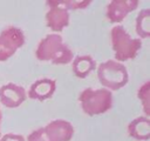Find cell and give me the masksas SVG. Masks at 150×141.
Here are the masks:
<instances>
[{
	"label": "cell",
	"mask_w": 150,
	"mask_h": 141,
	"mask_svg": "<svg viewBox=\"0 0 150 141\" xmlns=\"http://www.w3.org/2000/svg\"><path fill=\"white\" fill-rule=\"evenodd\" d=\"M35 56L40 61H50L53 65H67L71 63L74 53L59 33H50L40 40Z\"/></svg>",
	"instance_id": "6da1fadb"
},
{
	"label": "cell",
	"mask_w": 150,
	"mask_h": 141,
	"mask_svg": "<svg viewBox=\"0 0 150 141\" xmlns=\"http://www.w3.org/2000/svg\"><path fill=\"white\" fill-rule=\"evenodd\" d=\"M110 42L115 60L122 63L135 59L142 48V40L132 38L122 25H115L110 29Z\"/></svg>",
	"instance_id": "7a4b0ae2"
},
{
	"label": "cell",
	"mask_w": 150,
	"mask_h": 141,
	"mask_svg": "<svg viewBox=\"0 0 150 141\" xmlns=\"http://www.w3.org/2000/svg\"><path fill=\"white\" fill-rule=\"evenodd\" d=\"M79 102L83 110L89 116H95L108 112L114 105L112 92L105 88H84L79 95Z\"/></svg>",
	"instance_id": "3957f363"
},
{
	"label": "cell",
	"mask_w": 150,
	"mask_h": 141,
	"mask_svg": "<svg viewBox=\"0 0 150 141\" xmlns=\"http://www.w3.org/2000/svg\"><path fill=\"white\" fill-rule=\"evenodd\" d=\"M97 78L103 88L112 92L123 88L129 81L127 67L116 60H107L97 66Z\"/></svg>",
	"instance_id": "277c9868"
},
{
	"label": "cell",
	"mask_w": 150,
	"mask_h": 141,
	"mask_svg": "<svg viewBox=\"0 0 150 141\" xmlns=\"http://www.w3.org/2000/svg\"><path fill=\"white\" fill-rule=\"evenodd\" d=\"M25 34L19 27L9 26L0 33V62L8 60L23 46Z\"/></svg>",
	"instance_id": "5b68a950"
},
{
	"label": "cell",
	"mask_w": 150,
	"mask_h": 141,
	"mask_svg": "<svg viewBox=\"0 0 150 141\" xmlns=\"http://www.w3.org/2000/svg\"><path fill=\"white\" fill-rule=\"evenodd\" d=\"M48 11L46 13V25L54 33L61 32L69 25V12L63 8L57 0H47Z\"/></svg>",
	"instance_id": "8992f818"
},
{
	"label": "cell",
	"mask_w": 150,
	"mask_h": 141,
	"mask_svg": "<svg viewBox=\"0 0 150 141\" xmlns=\"http://www.w3.org/2000/svg\"><path fill=\"white\" fill-rule=\"evenodd\" d=\"M138 0H111L107 5L105 16L111 24H118L138 7Z\"/></svg>",
	"instance_id": "52a82bcc"
},
{
	"label": "cell",
	"mask_w": 150,
	"mask_h": 141,
	"mask_svg": "<svg viewBox=\"0 0 150 141\" xmlns=\"http://www.w3.org/2000/svg\"><path fill=\"white\" fill-rule=\"evenodd\" d=\"M27 99V92L22 86L9 82L0 87V102L7 108H16Z\"/></svg>",
	"instance_id": "ba28073f"
},
{
	"label": "cell",
	"mask_w": 150,
	"mask_h": 141,
	"mask_svg": "<svg viewBox=\"0 0 150 141\" xmlns=\"http://www.w3.org/2000/svg\"><path fill=\"white\" fill-rule=\"evenodd\" d=\"M49 141H70L74 135V127L69 121L56 119L43 126Z\"/></svg>",
	"instance_id": "9c48e42d"
},
{
	"label": "cell",
	"mask_w": 150,
	"mask_h": 141,
	"mask_svg": "<svg viewBox=\"0 0 150 141\" xmlns=\"http://www.w3.org/2000/svg\"><path fill=\"white\" fill-rule=\"evenodd\" d=\"M56 90V81L50 78H41L35 80L29 89L28 98L38 101H46L50 99Z\"/></svg>",
	"instance_id": "30bf717a"
},
{
	"label": "cell",
	"mask_w": 150,
	"mask_h": 141,
	"mask_svg": "<svg viewBox=\"0 0 150 141\" xmlns=\"http://www.w3.org/2000/svg\"><path fill=\"white\" fill-rule=\"evenodd\" d=\"M127 129L130 137L138 141H146L150 139V119L137 116L128 123Z\"/></svg>",
	"instance_id": "8fae6325"
},
{
	"label": "cell",
	"mask_w": 150,
	"mask_h": 141,
	"mask_svg": "<svg viewBox=\"0 0 150 141\" xmlns=\"http://www.w3.org/2000/svg\"><path fill=\"white\" fill-rule=\"evenodd\" d=\"M96 68V61L90 55H77L71 61V69L79 79L87 78Z\"/></svg>",
	"instance_id": "7c38bea8"
},
{
	"label": "cell",
	"mask_w": 150,
	"mask_h": 141,
	"mask_svg": "<svg viewBox=\"0 0 150 141\" xmlns=\"http://www.w3.org/2000/svg\"><path fill=\"white\" fill-rule=\"evenodd\" d=\"M135 29L138 39H148L150 36V9H141L135 20Z\"/></svg>",
	"instance_id": "4fadbf2b"
},
{
	"label": "cell",
	"mask_w": 150,
	"mask_h": 141,
	"mask_svg": "<svg viewBox=\"0 0 150 141\" xmlns=\"http://www.w3.org/2000/svg\"><path fill=\"white\" fill-rule=\"evenodd\" d=\"M137 98L141 101L143 112H144V116H149L150 115V81H145L144 83H142L138 89H137Z\"/></svg>",
	"instance_id": "5bb4252c"
},
{
	"label": "cell",
	"mask_w": 150,
	"mask_h": 141,
	"mask_svg": "<svg viewBox=\"0 0 150 141\" xmlns=\"http://www.w3.org/2000/svg\"><path fill=\"white\" fill-rule=\"evenodd\" d=\"M57 1L68 12L69 11H74V9L87 8L91 4V0H57Z\"/></svg>",
	"instance_id": "9a60e30c"
},
{
	"label": "cell",
	"mask_w": 150,
	"mask_h": 141,
	"mask_svg": "<svg viewBox=\"0 0 150 141\" xmlns=\"http://www.w3.org/2000/svg\"><path fill=\"white\" fill-rule=\"evenodd\" d=\"M26 141H49L43 127H40L35 130H33L26 139Z\"/></svg>",
	"instance_id": "2e32d148"
},
{
	"label": "cell",
	"mask_w": 150,
	"mask_h": 141,
	"mask_svg": "<svg viewBox=\"0 0 150 141\" xmlns=\"http://www.w3.org/2000/svg\"><path fill=\"white\" fill-rule=\"evenodd\" d=\"M0 141H26L25 136L21 134H15V133H7L5 135H1Z\"/></svg>",
	"instance_id": "e0dca14e"
},
{
	"label": "cell",
	"mask_w": 150,
	"mask_h": 141,
	"mask_svg": "<svg viewBox=\"0 0 150 141\" xmlns=\"http://www.w3.org/2000/svg\"><path fill=\"white\" fill-rule=\"evenodd\" d=\"M1 121H2V112L0 109V137H1Z\"/></svg>",
	"instance_id": "ac0fdd59"
}]
</instances>
